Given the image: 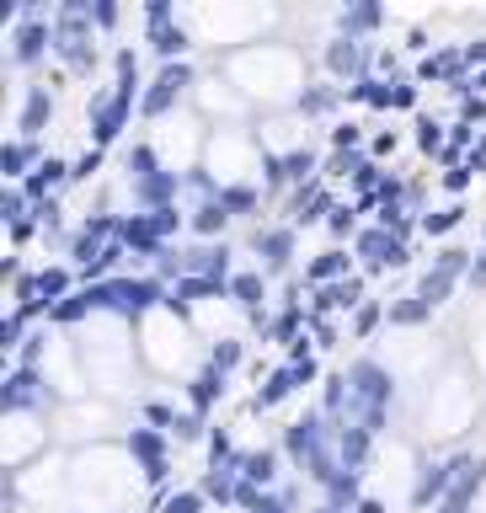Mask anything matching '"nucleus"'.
Segmentation results:
<instances>
[{
	"label": "nucleus",
	"instance_id": "1",
	"mask_svg": "<svg viewBox=\"0 0 486 513\" xmlns=\"http://www.w3.org/2000/svg\"><path fill=\"white\" fill-rule=\"evenodd\" d=\"M278 449H284L289 471H300L305 481H316V487H326V481L342 471L337 465V423L321 407H305L294 423H284Z\"/></svg>",
	"mask_w": 486,
	"mask_h": 513
},
{
	"label": "nucleus",
	"instance_id": "2",
	"mask_svg": "<svg viewBox=\"0 0 486 513\" xmlns=\"http://www.w3.org/2000/svg\"><path fill=\"white\" fill-rule=\"evenodd\" d=\"M348 385H353V407H348V423H364L374 439L390 428V412H396V375L390 364L380 359H353L348 364Z\"/></svg>",
	"mask_w": 486,
	"mask_h": 513
},
{
	"label": "nucleus",
	"instance_id": "3",
	"mask_svg": "<svg viewBox=\"0 0 486 513\" xmlns=\"http://www.w3.org/2000/svg\"><path fill=\"white\" fill-rule=\"evenodd\" d=\"M187 230V204H171V209H123V225H118V241L129 246L134 257L155 262Z\"/></svg>",
	"mask_w": 486,
	"mask_h": 513
},
{
	"label": "nucleus",
	"instance_id": "4",
	"mask_svg": "<svg viewBox=\"0 0 486 513\" xmlns=\"http://www.w3.org/2000/svg\"><path fill=\"white\" fill-rule=\"evenodd\" d=\"M118 444H123V455H129V465L139 471V481L155 487V503H161L171 492V433L150 428V423H129Z\"/></svg>",
	"mask_w": 486,
	"mask_h": 513
},
{
	"label": "nucleus",
	"instance_id": "5",
	"mask_svg": "<svg viewBox=\"0 0 486 513\" xmlns=\"http://www.w3.org/2000/svg\"><path fill=\"white\" fill-rule=\"evenodd\" d=\"M59 401H65V391H54L49 369L11 364L6 380H0V412H6V417H38V412L59 407Z\"/></svg>",
	"mask_w": 486,
	"mask_h": 513
},
{
	"label": "nucleus",
	"instance_id": "6",
	"mask_svg": "<svg viewBox=\"0 0 486 513\" xmlns=\"http://www.w3.org/2000/svg\"><path fill=\"white\" fill-rule=\"evenodd\" d=\"M187 97H198V70H193V59L161 65V70L150 75L145 97H139V118H166V113H177Z\"/></svg>",
	"mask_w": 486,
	"mask_h": 513
},
{
	"label": "nucleus",
	"instance_id": "7",
	"mask_svg": "<svg viewBox=\"0 0 486 513\" xmlns=\"http://www.w3.org/2000/svg\"><path fill=\"white\" fill-rule=\"evenodd\" d=\"M139 113V97L134 91H118V86H102V91H91V102H86V129H91V145L107 150L113 139L129 129V118Z\"/></svg>",
	"mask_w": 486,
	"mask_h": 513
},
{
	"label": "nucleus",
	"instance_id": "8",
	"mask_svg": "<svg viewBox=\"0 0 486 513\" xmlns=\"http://www.w3.org/2000/svg\"><path fill=\"white\" fill-rule=\"evenodd\" d=\"M246 246H252L257 268L268 278H278V273L294 268V257H300V230H294L289 220H257L252 236H246Z\"/></svg>",
	"mask_w": 486,
	"mask_h": 513
},
{
	"label": "nucleus",
	"instance_id": "9",
	"mask_svg": "<svg viewBox=\"0 0 486 513\" xmlns=\"http://www.w3.org/2000/svg\"><path fill=\"white\" fill-rule=\"evenodd\" d=\"M470 449H449V455H422L417 460V481H412V508H444V497L454 492V476L465 471Z\"/></svg>",
	"mask_w": 486,
	"mask_h": 513
},
{
	"label": "nucleus",
	"instance_id": "10",
	"mask_svg": "<svg viewBox=\"0 0 486 513\" xmlns=\"http://www.w3.org/2000/svg\"><path fill=\"white\" fill-rule=\"evenodd\" d=\"M326 161L310 145H294V150H278V155H262V188L268 193H284V188H305V182H321Z\"/></svg>",
	"mask_w": 486,
	"mask_h": 513
},
{
	"label": "nucleus",
	"instance_id": "11",
	"mask_svg": "<svg viewBox=\"0 0 486 513\" xmlns=\"http://www.w3.org/2000/svg\"><path fill=\"white\" fill-rule=\"evenodd\" d=\"M321 375V359H305V364H294V359H278L268 375L257 380V391H252V401L246 407L252 412H273V407H284V401L294 396V391H305L310 380Z\"/></svg>",
	"mask_w": 486,
	"mask_h": 513
},
{
	"label": "nucleus",
	"instance_id": "12",
	"mask_svg": "<svg viewBox=\"0 0 486 513\" xmlns=\"http://www.w3.org/2000/svg\"><path fill=\"white\" fill-rule=\"evenodd\" d=\"M470 262H476V252H470V246H444V252L433 257V268L417 278V294H422V300H428L433 310L449 305L454 289H460L465 278H470Z\"/></svg>",
	"mask_w": 486,
	"mask_h": 513
},
{
	"label": "nucleus",
	"instance_id": "13",
	"mask_svg": "<svg viewBox=\"0 0 486 513\" xmlns=\"http://www.w3.org/2000/svg\"><path fill=\"white\" fill-rule=\"evenodd\" d=\"M321 70H326V81H337V86H353V81H364V75H374V54H369V43L364 38H342L332 33L321 43Z\"/></svg>",
	"mask_w": 486,
	"mask_h": 513
},
{
	"label": "nucleus",
	"instance_id": "14",
	"mask_svg": "<svg viewBox=\"0 0 486 513\" xmlns=\"http://www.w3.org/2000/svg\"><path fill=\"white\" fill-rule=\"evenodd\" d=\"M353 257H364L358 262L364 273H390V268H406V262H412V241L390 236L385 225H364L353 241Z\"/></svg>",
	"mask_w": 486,
	"mask_h": 513
},
{
	"label": "nucleus",
	"instance_id": "15",
	"mask_svg": "<svg viewBox=\"0 0 486 513\" xmlns=\"http://www.w3.org/2000/svg\"><path fill=\"white\" fill-rule=\"evenodd\" d=\"M139 423H150V428L171 433L177 444H198V439H209V417H198L193 407H171V401H161V396H150L145 407H139Z\"/></svg>",
	"mask_w": 486,
	"mask_h": 513
},
{
	"label": "nucleus",
	"instance_id": "16",
	"mask_svg": "<svg viewBox=\"0 0 486 513\" xmlns=\"http://www.w3.org/2000/svg\"><path fill=\"white\" fill-rule=\"evenodd\" d=\"M54 17H27L17 33H11V65L17 70H38L43 59L54 54Z\"/></svg>",
	"mask_w": 486,
	"mask_h": 513
},
{
	"label": "nucleus",
	"instance_id": "17",
	"mask_svg": "<svg viewBox=\"0 0 486 513\" xmlns=\"http://www.w3.org/2000/svg\"><path fill=\"white\" fill-rule=\"evenodd\" d=\"M342 204V198L326 188V177L321 182H305V188H294L289 193V204H284V220L294 230H305V225H326V214H332Z\"/></svg>",
	"mask_w": 486,
	"mask_h": 513
},
{
	"label": "nucleus",
	"instance_id": "18",
	"mask_svg": "<svg viewBox=\"0 0 486 513\" xmlns=\"http://www.w3.org/2000/svg\"><path fill=\"white\" fill-rule=\"evenodd\" d=\"M187 273H193V278H214V284L230 289V278L241 273V268H235V246L230 241H198V246H187Z\"/></svg>",
	"mask_w": 486,
	"mask_h": 513
},
{
	"label": "nucleus",
	"instance_id": "19",
	"mask_svg": "<svg viewBox=\"0 0 486 513\" xmlns=\"http://www.w3.org/2000/svg\"><path fill=\"white\" fill-rule=\"evenodd\" d=\"M465 75H470L465 43H438V49L417 65V86H460Z\"/></svg>",
	"mask_w": 486,
	"mask_h": 513
},
{
	"label": "nucleus",
	"instance_id": "20",
	"mask_svg": "<svg viewBox=\"0 0 486 513\" xmlns=\"http://www.w3.org/2000/svg\"><path fill=\"white\" fill-rule=\"evenodd\" d=\"M316 300H310V316H353L358 305L369 300V284H364V273H353V278H342V284H326V289H310Z\"/></svg>",
	"mask_w": 486,
	"mask_h": 513
},
{
	"label": "nucleus",
	"instance_id": "21",
	"mask_svg": "<svg viewBox=\"0 0 486 513\" xmlns=\"http://www.w3.org/2000/svg\"><path fill=\"white\" fill-rule=\"evenodd\" d=\"M54 123V86L49 81H27L22 86V113H17V134L38 139Z\"/></svg>",
	"mask_w": 486,
	"mask_h": 513
},
{
	"label": "nucleus",
	"instance_id": "22",
	"mask_svg": "<svg viewBox=\"0 0 486 513\" xmlns=\"http://www.w3.org/2000/svg\"><path fill=\"white\" fill-rule=\"evenodd\" d=\"M49 161V150H43V139H22V134H11L6 139V150H0V171H6V182H22L33 177V171Z\"/></svg>",
	"mask_w": 486,
	"mask_h": 513
},
{
	"label": "nucleus",
	"instance_id": "23",
	"mask_svg": "<svg viewBox=\"0 0 486 513\" xmlns=\"http://www.w3.org/2000/svg\"><path fill=\"white\" fill-rule=\"evenodd\" d=\"M65 188H75V166L65 161V155H49V161L22 182V193L33 198V204H49V198H59Z\"/></svg>",
	"mask_w": 486,
	"mask_h": 513
},
{
	"label": "nucleus",
	"instance_id": "24",
	"mask_svg": "<svg viewBox=\"0 0 486 513\" xmlns=\"http://www.w3.org/2000/svg\"><path fill=\"white\" fill-rule=\"evenodd\" d=\"M284 449L278 444H262V449H246V460H241V481L246 487H257V492H278V476H284Z\"/></svg>",
	"mask_w": 486,
	"mask_h": 513
},
{
	"label": "nucleus",
	"instance_id": "25",
	"mask_svg": "<svg viewBox=\"0 0 486 513\" xmlns=\"http://www.w3.org/2000/svg\"><path fill=\"white\" fill-rule=\"evenodd\" d=\"M337 107H342V86L337 81H305L300 97L289 102V113L300 123H316V118H332Z\"/></svg>",
	"mask_w": 486,
	"mask_h": 513
},
{
	"label": "nucleus",
	"instance_id": "26",
	"mask_svg": "<svg viewBox=\"0 0 486 513\" xmlns=\"http://www.w3.org/2000/svg\"><path fill=\"white\" fill-rule=\"evenodd\" d=\"M225 391H230V375H219V369H209V364H198V369H193V380L182 385L187 407H193L198 417H209L219 401H225Z\"/></svg>",
	"mask_w": 486,
	"mask_h": 513
},
{
	"label": "nucleus",
	"instance_id": "27",
	"mask_svg": "<svg viewBox=\"0 0 486 513\" xmlns=\"http://www.w3.org/2000/svg\"><path fill=\"white\" fill-rule=\"evenodd\" d=\"M145 43H150L155 54H161V65H177V59H187V54H193V27H187L182 17H171V22H155Z\"/></svg>",
	"mask_w": 486,
	"mask_h": 513
},
{
	"label": "nucleus",
	"instance_id": "28",
	"mask_svg": "<svg viewBox=\"0 0 486 513\" xmlns=\"http://www.w3.org/2000/svg\"><path fill=\"white\" fill-rule=\"evenodd\" d=\"M353 257H348V246H326V252H316L305 262V284L310 289H326V284H342V278H353Z\"/></svg>",
	"mask_w": 486,
	"mask_h": 513
},
{
	"label": "nucleus",
	"instance_id": "29",
	"mask_svg": "<svg viewBox=\"0 0 486 513\" xmlns=\"http://www.w3.org/2000/svg\"><path fill=\"white\" fill-rule=\"evenodd\" d=\"M385 27V6L380 0H348V6L337 11V33L342 38H364L369 43V33H380Z\"/></svg>",
	"mask_w": 486,
	"mask_h": 513
},
{
	"label": "nucleus",
	"instance_id": "30",
	"mask_svg": "<svg viewBox=\"0 0 486 513\" xmlns=\"http://www.w3.org/2000/svg\"><path fill=\"white\" fill-rule=\"evenodd\" d=\"M193 487L209 497V503L235 508V503H241V487H246V481H241V465H209V471H203Z\"/></svg>",
	"mask_w": 486,
	"mask_h": 513
},
{
	"label": "nucleus",
	"instance_id": "31",
	"mask_svg": "<svg viewBox=\"0 0 486 513\" xmlns=\"http://www.w3.org/2000/svg\"><path fill=\"white\" fill-rule=\"evenodd\" d=\"M374 444L380 439H374L364 423H342L337 428V465L342 471H364V465L374 460Z\"/></svg>",
	"mask_w": 486,
	"mask_h": 513
},
{
	"label": "nucleus",
	"instance_id": "32",
	"mask_svg": "<svg viewBox=\"0 0 486 513\" xmlns=\"http://www.w3.org/2000/svg\"><path fill=\"white\" fill-rule=\"evenodd\" d=\"M262 198H268V188H262V177H246V182H225L219 188V204L230 209V220H252L262 214Z\"/></svg>",
	"mask_w": 486,
	"mask_h": 513
},
{
	"label": "nucleus",
	"instance_id": "33",
	"mask_svg": "<svg viewBox=\"0 0 486 513\" xmlns=\"http://www.w3.org/2000/svg\"><path fill=\"white\" fill-rule=\"evenodd\" d=\"M481 487H486V455H470L465 471L454 476V492L444 497V508H449V513H470V503H476Z\"/></svg>",
	"mask_w": 486,
	"mask_h": 513
},
{
	"label": "nucleus",
	"instance_id": "34",
	"mask_svg": "<svg viewBox=\"0 0 486 513\" xmlns=\"http://www.w3.org/2000/svg\"><path fill=\"white\" fill-rule=\"evenodd\" d=\"M364 497H369V492H364V471H337V476L321 487V503H332L337 513H353Z\"/></svg>",
	"mask_w": 486,
	"mask_h": 513
},
{
	"label": "nucleus",
	"instance_id": "35",
	"mask_svg": "<svg viewBox=\"0 0 486 513\" xmlns=\"http://www.w3.org/2000/svg\"><path fill=\"white\" fill-rule=\"evenodd\" d=\"M225 230H230V209L219 204H198V209H187V236H198V241H225Z\"/></svg>",
	"mask_w": 486,
	"mask_h": 513
},
{
	"label": "nucleus",
	"instance_id": "36",
	"mask_svg": "<svg viewBox=\"0 0 486 513\" xmlns=\"http://www.w3.org/2000/svg\"><path fill=\"white\" fill-rule=\"evenodd\" d=\"M428 321H433V305L422 300L417 289H412V294H396V300H390L385 326H401V332H412V326H428Z\"/></svg>",
	"mask_w": 486,
	"mask_h": 513
},
{
	"label": "nucleus",
	"instance_id": "37",
	"mask_svg": "<svg viewBox=\"0 0 486 513\" xmlns=\"http://www.w3.org/2000/svg\"><path fill=\"white\" fill-rule=\"evenodd\" d=\"M203 364L219 369V375H235V369L246 364V337H214L209 348H203Z\"/></svg>",
	"mask_w": 486,
	"mask_h": 513
},
{
	"label": "nucleus",
	"instance_id": "38",
	"mask_svg": "<svg viewBox=\"0 0 486 513\" xmlns=\"http://www.w3.org/2000/svg\"><path fill=\"white\" fill-rule=\"evenodd\" d=\"M27 332H33V316L11 305V310H6V321H0V353H6V359H17L22 342H27Z\"/></svg>",
	"mask_w": 486,
	"mask_h": 513
},
{
	"label": "nucleus",
	"instance_id": "39",
	"mask_svg": "<svg viewBox=\"0 0 486 513\" xmlns=\"http://www.w3.org/2000/svg\"><path fill=\"white\" fill-rule=\"evenodd\" d=\"M97 310H91V294L86 289H75L70 300H59L54 310H49V326H81V321H91Z\"/></svg>",
	"mask_w": 486,
	"mask_h": 513
},
{
	"label": "nucleus",
	"instance_id": "40",
	"mask_svg": "<svg viewBox=\"0 0 486 513\" xmlns=\"http://www.w3.org/2000/svg\"><path fill=\"white\" fill-rule=\"evenodd\" d=\"M465 204H460V198H454V204H444V209H428V214H422V236H449V230H460L465 225Z\"/></svg>",
	"mask_w": 486,
	"mask_h": 513
},
{
	"label": "nucleus",
	"instance_id": "41",
	"mask_svg": "<svg viewBox=\"0 0 486 513\" xmlns=\"http://www.w3.org/2000/svg\"><path fill=\"white\" fill-rule=\"evenodd\" d=\"M417 150L422 155H438V161H444V150H449V129L433 113H417Z\"/></svg>",
	"mask_w": 486,
	"mask_h": 513
},
{
	"label": "nucleus",
	"instance_id": "42",
	"mask_svg": "<svg viewBox=\"0 0 486 513\" xmlns=\"http://www.w3.org/2000/svg\"><path fill=\"white\" fill-rule=\"evenodd\" d=\"M358 214H364V209H358L353 198H342V204L326 214V230L337 236V246H342V241H358V230H364V225H358Z\"/></svg>",
	"mask_w": 486,
	"mask_h": 513
},
{
	"label": "nucleus",
	"instance_id": "43",
	"mask_svg": "<svg viewBox=\"0 0 486 513\" xmlns=\"http://www.w3.org/2000/svg\"><path fill=\"white\" fill-rule=\"evenodd\" d=\"M385 316H390V300H374V294H369V300H364V305H358L353 316H348V332H353V337H369V332H374V326H380Z\"/></svg>",
	"mask_w": 486,
	"mask_h": 513
},
{
	"label": "nucleus",
	"instance_id": "44",
	"mask_svg": "<svg viewBox=\"0 0 486 513\" xmlns=\"http://www.w3.org/2000/svg\"><path fill=\"white\" fill-rule=\"evenodd\" d=\"M209 508V497H203L198 487H177V492H166L161 503H155V513H203Z\"/></svg>",
	"mask_w": 486,
	"mask_h": 513
},
{
	"label": "nucleus",
	"instance_id": "45",
	"mask_svg": "<svg viewBox=\"0 0 486 513\" xmlns=\"http://www.w3.org/2000/svg\"><path fill=\"white\" fill-rule=\"evenodd\" d=\"M0 220L6 225H22V220H33V198H27L17 182H6V193H0Z\"/></svg>",
	"mask_w": 486,
	"mask_h": 513
},
{
	"label": "nucleus",
	"instance_id": "46",
	"mask_svg": "<svg viewBox=\"0 0 486 513\" xmlns=\"http://www.w3.org/2000/svg\"><path fill=\"white\" fill-rule=\"evenodd\" d=\"M246 449H235L230 428H209V465H241Z\"/></svg>",
	"mask_w": 486,
	"mask_h": 513
},
{
	"label": "nucleus",
	"instance_id": "47",
	"mask_svg": "<svg viewBox=\"0 0 486 513\" xmlns=\"http://www.w3.org/2000/svg\"><path fill=\"white\" fill-rule=\"evenodd\" d=\"M332 150H369V139H364V123H353V118L332 123Z\"/></svg>",
	"mask_w": 486,
	"mask_h": 513
},
{
	"label": "nucleus",
	"instance_id": "48",
	"mask_svg": "<svg viewBox=\"0 0 486 513\" xmlns=\"http://www.w3.org/2000/svg\"><path fill=\"white\" fill-rule=\"evenodd\" d=\"M118 22H123L118 0H91V27H97V33H118Z\"/></svg>",
	"mask_w": 486,
	"mask_h": 513
},
{
	"label": "nucleus",
	"instance_id": "49",
	"mask_svg": "<svg viewBox=\"0 0 486 513\" xmlns=\"http://www.w3.org/2000/svg\"><path fill=\"white\" fill-rule=\"evenodd\" d=\"M102 161H107V150H97V145H86L81 155H75V182H91V177H97V171H102Z\"/></svg>",
	"mask_w": 486,
	"mask_h": 513
},
{
	"label": "nucleus",
	"instance_id": "50",
	"mask_svg": "<svg viewBox=\"0 0 486 513\" xmlns=\"http://www.w3.org/2000/svg\"><path fill=\"white\" fill-rule=\"evenodd\" d=\"M417 107H422L417 75H401V81H396V113H417Z\"/></svg>",
	"mask_w": 486,
	"mask_h": 513
},
{
	"label": "nucleus",
	"instance_id": "51",
	"mask_svg": "<svg viewBox=\"0 0 486 513\" xmlns=\"http://www.w3.org/2000/svg\"><path fill=\"white\" fill-rule=\"evenodd\" d=\"M470 182H476V171H470V166H449V171H444V188H449L454 198H460Z\"/></svg>",
	"mask_w": 486,
	"mask_h": 513
},
{
	"label": "nucleus",
	"instance_id": "52",
	"mask_svg": "<svg viewBox=\"0 0 486 513\" xmlns=\"http://www.w3.org/2000/svg\"><path fill=\"white\" fill-rule=\"evenodd\" d=\"M406 49H412V54H422V59H428V54L438 49V43H428V27H422V22H417V27H406Z\"/></svg>",
	"mask_w": 486,
	"mask_h": 513
},
{
	"label": "nucleus",
	"instance_id": "53",
	"mask_svg": "<svg viewBox=\"0 0 486 513\" xmlns=\"http://www.w3.org/2000/svg\"><path fill=\"white\" fill-rule=\"evenodd\" d=\"M369 155H374V161L396 155V129H380V134H374V139H369Z\"/></svg>",
	"mask_w": 486,
	"mask_h": 513
},
{
	"label": "nucleus",
	"instance_id": "54",
	"mask_svg": "<svg viewBox=\"0 0 486 513\" xmlns=\"http://www.w3.org/2000/svg\"><path fill=\"white\" fill-rule=\"evenodd\" d=\"M460 118H465V123H481V118H486V97H481V91H470V97L460 102Z\"/></svg>",
	"mask_w": 486,
	"mask_h": 513
},
{
	"label": "nucleus",
	"instance_id": "55",
	"mask_svg": "<svg viewBox=\"0 0 486 513\" xmlns=\"http://www.w3.org/2000/svg\"><path fill=\"white\" fill-rule=\"evenodd\" d=\"M171 17H177V6H171V0H150V6H145V27L171 22Z\"/></svg>",
	"mask_w": 486,
	"mask_h": 513
},
{
	"label": "nucleus",
	"instance_id": "56",
	"mask_svg": "<svg viewBox=\"0 0 486 513\" xmlns=\"http://www.w3.org/2000/svg\"><path fill=\"white\" fill-rule=\"evenodd\" d=\"M465 65H470V75L486 70V38H470V43H465Z\"/></svg>",
	"mask_w": 486,
	"mask_h": 513
},
{
	"label": "nucleus",
	"instance_id": "57",
	"mask_svg": "<svg viewBox=\"0 0 486 513\" xmlns=\"http://www.w3.org/2000/svg\"><path fill=\"white\" fill-rule=\"evenodd\" d=\"M465 289H486V246L476 252V262H470V278H465Z\"/></svg>",
	"mask_w": 486,
	"mask_h": 513
},
{
	"label": "nucleus",
	"instance_id": "58",
	"mask_svg": "<svg viewBox=\"0 0 486 513\" xmlns=\"http://www.w3.org/2000/svg\"><path fill=\"white\" fill-rule=\"evenodd\" d=\"M465 166H470V171H486V129H481V139H476V150L465 155Z\"/></svg>",
	"mask_w": 486,
	"mask_h": 513
},
{
	"label": "nucleus",
	"instance_id": "59",
	"mask_svg": "<svg viewBox=\"0 0 486 513\" xmlns=\"http://www.w3.org/2000/svg\"><path fill=\"white\" fill-rule=\"evenodd\" d=\"M11 230V241H27V236H33V230H43L38 225V214H33V220H22V225H6Z\"/></svg>",
	"mask_w": 486,
	"mask_h": 513
},
{
	"label": "nucleus",
	"instance_id": "60",
	"mask_svg": "<svg viewBox=\"0 0 486 513\" xmlns=\"http://www.w3.org/2000/svg\"><path fill=\"white\" fill-rule=\"evenodd\" d=\"M353 513H390V503H385V497H374V492H369V497H364V503H358Z\"/></svg>",
	"mask_w": 486,
	"mask_h": 513
},
{
	"label": "nucleus",
	"instance_id": "61",
	"mask_svg": "<svg viewBox=\"0 0 486 513\" xmlns=\"http://www.w3.org/2000/svg\"><path fill=\"white\" fill-rule=\"evenodd\" d=\"M476 91H481V97H486V70H476Z\"/></svg>",
	"mask_w": 486,
	"mask_h": 513
},
{
	"label": "nucleus",
	"instance_id": "62",
	"mask_svg": "<svg viewBox=\"0 0 486 513\" xmlns=\"http://www.w3.org/2000/svg\"><path fill=\"white\" fill-rule=\"evenodd\" d=\"M310 513H337V508H332V503H316V508H310Z\"/></svg>",
	"mask_w": 486,
	"mask_h": 513
},
{
	"label": "nucleus",
	"instance_id": "63",
	"mask_svg": "<svg viewBox=\"0 0 486 513\" xmlns=\"http://www.w3.org/2000/svg\"><path fill=\"white\" fill-rule=\"evenodd\" d=\"M481 246H486V230H481Z\"/></svg>",
	"mask_w": 486,
	"mask_h": 513
}]
</instances>
